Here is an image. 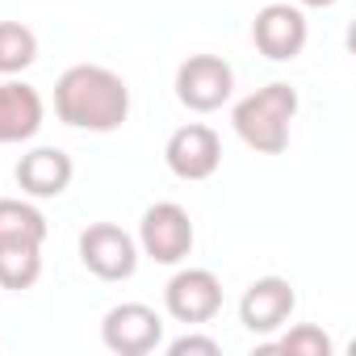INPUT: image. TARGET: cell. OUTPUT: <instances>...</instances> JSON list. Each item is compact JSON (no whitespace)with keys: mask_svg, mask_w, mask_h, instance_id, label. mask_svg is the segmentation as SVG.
Instances as JSON below:
<instances>
[{"mask_svg":"<svg viewBox=\"0 0 356 356\" xmlns=\"http://www.w3.org/2000/svg\"><path fill=\"white\" fill-rule=\"evenodd\" d=\"M80 260L101 281H126L138 268V243L113 222H92L80 235Z\"/></svg>","mask_w":356,"mask_h":356,"instance_id":"5","label":"cell"},{"mask_svg":"<svg viewBox=\"0 0 356 356\" xmlns=\"http://www.w3.org/2000/svg\"><path fill=\"white\" fill-rule=\"evenodd\" d=\"M168 352H172V356H189V352H197V356H218L222 343H218L214 335H181V339L168 343Z\"/></svg>","mask_w":356,"mask_h":356,"instance_id":"17","label":"cell"},{"mask_svg":"<svg viewBox=\"0 0 356 356\" xmlns=\"http://www.w3.org/2000/svg\"><path fill=\"white\" fill-rule=\"evenodd\" d=\"M163 306L176 323H210L222 310V281L210 268H181L163 289Z\"/></svg>","mask_w":356,"mask_h":356,"instance_id":"7","label":"cell"},{"mask_svg":"<svg viewBox=\"0 0 356 356\" xmlns=\"http://www.w3.org/2000/svg\"><path fill=\"white\" fill-rule=\"evenodd\" d=\"M76 176V163L59 147H34L30 155L17 159V185L30 197H63Z\"/></svg>","mask_w":356,"mask_h":356,"instance_id":"11","label":"cell"},{"mask_svg":"<svg viewBox=\"0 0 356 356\" xmlns=\"http://www.w3.org/2000/svg\"><path fill=\"white\" fill-rule=\"evenodd\" d=\"M38 59V38L22 22H0V76H22Z\"/></svg>","mask_w":356,"mask_h":356,"instance_id":"15","label":"cell"},{"mask_svg":"<svg viewBox=\"0 0 356 356\" xmlns=\"http://www.w3.org/2000/svg\"><path fill=\"white\" fill-rule=\"evenodd\" d=\"M138 248L155 264H181L193 252V218H189V210L176 206V202L147 206V214L138 222Z\"/></svg>","mask_w":356,"mask_h":356,"instance_id":"3","label":"cell"},{"mask_svg":"<svg viewBox=\"0 0 356 356\" xmlns=\"http://www.w3.org/2000/svg\"><path fill=\"white\" fill-rule=\"evenodd\" d=\"M42 97L38 88L22 80H0V147L5 143H26L42 126Z\"/></svg>","mask_w":356,"mask_h":356,"instance_id":"12","label":"cell"},{"mask_svg":"<svg viewBox=\"0 0 356 356\" xmlns=\"http://www.w3.org/2000/svg\"><path fill=\"white\" fill-rule=\"evenodd\" d=\"M101 339L118 356H147L163 343V318L143 302H122L105 314Z\"/></svg>","mask_w":356,"mask_h":356,"instance_id":"6","label":"cell"},{"mask_svg":"<svg viewBox=\"0 0 356 356\" xmlns=\"http://www.w3.org/2000/svg\"><path fill=\"white\" fill-rule=\"evenodd\" d=\"M163 159H168L172 176H181V181H210L222 163V138L210 126L189 122L181 130H172V138L163 147Z\"/></svg>","mask_w":356,"mask_h":356,"instance_id":"8","label":"cell"},{"mask_svg":"<svg viewBox=\"0 0 356 356\" xmlns=\"http://www.w3.org/2000/svg\"><path fill=\"white\" fill-rule=\"evenodd\" d=\"M298 5H306V9H331V5H339V0H298Z\"/></svg>","mask_w":356,"mask_h":356,"instance_id":"18","label":"cell"},{"mask_svg":"<svg viewBox=\"0 0 356 356\" xmlns=\"http://www.w3.org/2000/svg\"><path fill=\"white\" fill-rule=\"evenodd\" d=\"M277 348L289 352V356H331V339H327V331L314 327V323H298V327H289V331L277 339Z\"/></svg>","mask_w":356,"mask_h":356,"instance_id":"16","label":"cell"},{"mask_svg":"<svg viewBox=\"0 0 356 356\" xmlns=\"http://www.w3.org/2000/svg\"><path fill=\"white\" fill-rule=\"evenodd\" d=\"M42 277V248L38 243H0V289H30Z\"/></svg>","mask_w":356,"mask_h":356,"instance_id":"14","label":"cell"},{"mask_svg":"<svg viewBox=\"0 0 356 356\" xmlns=\"http://www.w3.org/2000/svg\"><path fill=\"white\" fill-rule=\"evenodd\" d=\"M293 306H298V293H293V285L285 277H260L239 298V323L252 335H273V331H281L289 323Z\"/></svg>","mask_w":356,"mask_h":356,"instance_id":"10","label":"cell"},{"mask_svg":"<svg viewBox=\"0 0 356 356\" xmlns=\"http://www.w3.org/2000/svg\"><path fill=\"white\" fill-rule=\"evenodd\" d=\"M306 17H302V9L298 5H264L260 13H256V22H252V42H256V51L264 55V59H273V63H289V59H298L302 55V47H306Z\"/></svg>","mask_w":356,"mask_h":356,"instance_id":"9","label":"cell"},{"mask_svg":"<svg viewBox=\"0 0 356 356\" xmlns=\"http://www.w3.org/2000/svg\"><path fill=\"white\" fill-rule=\"evenodd\" d=\"M55 113L63 126L109 134L130 118V88L101 63H76L55 84Z\"/></svg>","mask_w":356,"mask_h":356,"instance_id":"1","label":"cell"},{"mask_svg":"<svg viewBox=\"0 0 356 356\" xmlns=\"http://www.w3.org/2000/svg\"><path fill=\"white\" fill-rule=\"evenodd\" d=\"M47 239V218L38 206L17 202V197H0V243H38Z\"/></svg>","mask_w":356,"mask_h":356,"instance_id":"13","label":"cell"},{"mask_svg":"<svg viewBox=\"0 0 356 356\" xmlns=\"http://www.w3.org/2000/svg\"><path fill=\"white\" fill-rule=\"evenodd\" d=\"M231 88H235V72L218 55H189L176 67V101L193 113L222 109L231 101Z\"/></svg>","mask_w":356,"mask_h":356,"instance_id":"4","label":"cell"},{"mask_svg":"<svg viewBox=\"0 0 356 356\" xmlns=\"http://www.w3.org/2000/svg\"><path fill=\"white\" fill-rule=\"evenodd\" d=\"M293 118H298V88L285 84V80H273V84L256 88L231 113L235 134L260 155H281L289 147V122Z\"/></svg>","mask_w":356,"mask_h":356,"instance_id":"2","label":"cell"}]
</instances>
